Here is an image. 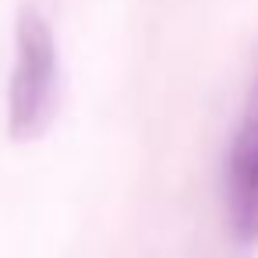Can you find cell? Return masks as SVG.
<instances>
[{
	"label": "cell",
	"mask_w": 258,
	"mask_h": 258,
	"mask_svg": "<svg viewBox=\"0 0 258 258\" xmlns=\"http://www.w3.org/2000/svg\"><path fill=\"white\" fill-rule=\"evenodd\" d=\"M57 39L39 8L22 4L15 18V68L8 85V135L15 142H36L50 131L57 113Z\"/></svg>",
	"instance_id": "1"
},
{
	"label": "cell",
	"mask_w": 258,
	"mask_h": 258,
	"mask_svg": "<svg viewBox=\"0 0 258 258\" xmlns=\"http://www.w3.org/2000/svg\"><path fill=\"white\" fill-rule=\"evenodd\" d=\"M226 212L244 244L258 240V120L240 124L233 135L226 159Z\"/></svg>",
	"instance_id": "2"
}]
</instances>
